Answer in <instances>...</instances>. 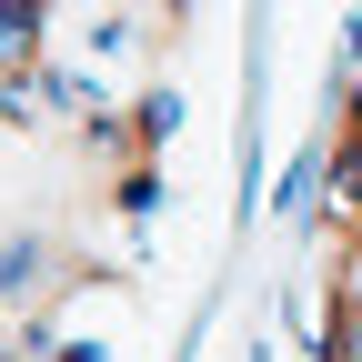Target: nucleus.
Instances as JSON below:
<instances>
[{"mask_svg": "<svg viewBox=\"0 0 362 362\" xmlns=\"http://www.w3.org/2000/svg\"><path fill=\"white\" fill-rule=\"evenodd\" d=\"M51 292V242H0V302H40Z\"/></svg>", "mask_w": 362, "mask_h": 362, "instance_id": "obj_1", "label": "nucleus"}]
</instances>
